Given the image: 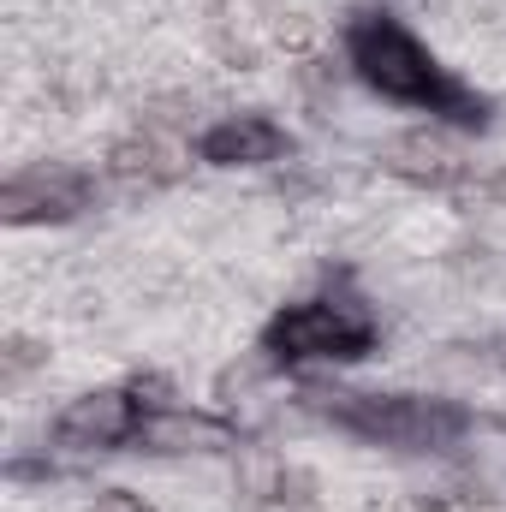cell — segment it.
<instances>
[{"label": "cell", "mask_w": 506, "mask_h": 512, "mask_svg": "<svg viewBox=\"0 0 506 512\" xmlns=\"http://www.w3.org/2000/svg\"><path fill=\"white\" fill-rule=\"evenodd\" d=\"M346 60H352V72L387 96V102H405V108H429V114H441V120H453V126H489V102L471 90V84H459L399 18H387V12H358L352 24H346Z\"/></svg>", "instance_id": "obj_1"}, {"label": "cell", "mask_w": 506, "mask_h": 512, "mask_svg": "<svg viewBox=\"0 0 506 512\" xmlns=\"http://www.w3.org/2000/svg\"><path fill=\"white\" fill-rule=\"evenodd\" d=\"M310 411H322L334 429L370 447H393V453H435L471 429L465 405L429 399V393H310Z\"/></svg>", "instance_id": "obj_2"}, {"label": "cell", "mask_w": 506, "mask_h": 512, "mask_svg": "<svg viewBox=\"0 0 506 512\" xmlns=\"http://www.w3.org/2000/svg\"><path fill=\"white\" fill-rule=\"evenodd\" d=\"M376 346V310L352 286H328L322 298H304L280 310L262 334L268 364H346Z\"/></svg>", "instance_id": "obj_3"}, {"label": "cell", "mask_w": 506, "mask_h": 512, "mask_svg": "<svg viewBox=\"0 0 506 512\" xmlns=\"http://www.w3.org/2000/svg\"><path fill=\"white\" fill-rule=\"evenodd\" d=\"M90 203H96V185L78 167H24L0 185L6 227H60V221H78Z\"/></svg>", "instance_id": "obj_4"}, {"label": "cell", "mask_w": 506, "mask_h": 512, "mask_svg": "<svg viewBox=\"0 0 506 512\" xmlns=\"http://www.w3.org/2000/svg\"><path fill=\"white\" fill-rule=\"evenodd\" d=\"M137 423H143V399L131 387H96V393H78L54 417V441L60 447H78V453H96V447L131 441Z\"/></svg>", "instance_id": "obj_5"}, {"label": "cell", "mask_w": 506, "mask_h": 512, "mask_svg": "<svg viewBox=\"0 0 506 512\" xmlns=\"http://www.w3.org/2000/svg\"><path fill=\"white\" fill-rule=\"evenodd\" d=\"M143 453H239V429L227 417H209V411H179V405H155L143 411L137 435H131Z\"/></svg>", "instance_id": "obj_6"}, {"label": "cell", "mask_w": 506, "mask_h": 512, "mask_svg": "<svg viewBox=\"0 0 506 512\" xmlns=\"http://www.w3.org/2000/svg\"><path fill=\"white\" fill-rule=\"evenodd\" d=\"M280 155H292V137L262 114H227L197 137V161L209 167H268Z\"/></svg>", "instance_id": "obj_7"}, {"label": "cell", "mask_w": 506, "mask_h": 512, "mask_svg": "<svg viewBox=\"0 0 506 512\" xmlns=\"http://www.w3.org/2000/svg\"><path fill=\"white\" fill-rule=\"evenodd\" d=\"M381 167L399 173V179H411V185H429V191H447V185L465 179V161H459V149L441 131H405V137H393L387 155H381Z\"/></svg>", "instance_id": "obj_8"}, {"label": "cell", "mask_w": 506, "mask_h": 512, "mask_svg": "<svg viewBox=\"0 0 506 512\" xmlns=\"http://www.w3.org/2000/svg\"><path fill=\"white\" fill-rule=\"evenodd\" d=\"M108 173L120 185H173L185 173V161L161 143V131H137V137H120L108 149Z\"/></svg>", "instance_id": "obj_9"}, {"label": "cell", "mask_w": 506, "mask_h": 512, "mask_svg": "<svg viewBox=\"0 0 506 512\" xmlns=\"http://www.w3.org/2000/svg\"><path fill=\"white\" fill-rule=\"evenodd\" d=\"M42 358H48V352H42L36 340H24V334H6V352H0V376H6V382H24V376L42 364Z\"/></svg>", "instance_id": "obj_10"}, {"label": "cell", "mask_w": 506, "mask_h": 512, "mask_svg": "<svg viewBox=\"0 0 506 512\" xmlns=\"http://www.w3.org/2000/svg\"><path fill=\"white\" fill-rule=\"evenodd\" d=\"M84 512H155V507H149L143 495H131V489H102Z\"/></svg>", "instance_id": "obj_11"}, {"label": "cell", "mask_w": 506, "mask_h": 512, "mask_svg": "<svg viewBox=\"0 0 506 512\" xmlns=\"http://www.w3.org/2000/svg\"><path fill=\"white\" fill-rule=\"evenodd\" d=\"M483 358H489L495 370H506V334H501V340H489V346H483Z\"/></svg>", "instance_id": "obj_12"}]
</instances>
